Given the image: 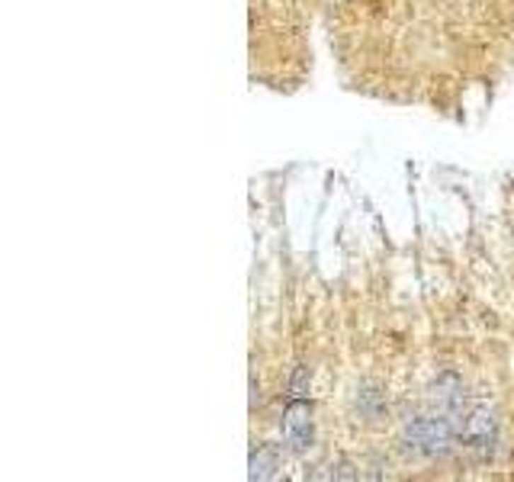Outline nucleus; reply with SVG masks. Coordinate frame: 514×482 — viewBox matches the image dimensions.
Listing matches in <instances>:
<instances>
[{
    "label": "nucleus",
    "instance_id": "obj_1",
    "mask_svg": "<svg viewBox=\"0 0 514 482\" xmlns=\"http://www.w3.org/2000/svg\"><path fill=\"white\" fill-rule=\"evenodd\" d=\"M453 434H457V421L450 415H421L405 425L402 440L405 447L418 454H444L453 444Z\"/></svg>",
    "mask_w": 514,
    "mask_h": 482
},
{
    "label": "nucleus",
    "instance_id": "obj_4",
    "mask_svg": "<svg viewBox=\"0 0 514 482\" xmlns=\"http://www.w3.org/2000/svg\"><path fill=\"white\" fill-rule=\"evenodd\" d=\"M277 466H280V457L273 447H261L254 450V457H251V479H273L277 476Z\"/></svg>",
    "mask_w": 514,
    "mask_h": 482
},
{
    "label": "nucleus",
    "instance_id": "obj_2",
    "mask_svg": "<svg viewBox=\"0 0 514 482\" xmlns=\"http://www.w3.org/2000/svg\"><path fill=\"white\" fill-rule=\"evenodd\" d=\"M283 437L296 454L309 450L312 444V412H309V402L302 398H292L286 406V415H283Z\"/></svg>",
    "mask_w": 514,
    "mask_h": 482
},
{
    "label": "nucleus",
    "instance_id": "obj_3",
    "mask_svg": "<svg viewBox=\"0 0 514 482\" xmlns=\"http://www.w3.org/2000/svg\"><path fill=\"white\" fill-rule=\"evenodd\" d=\"M457 434L459 437L469 444V447H492V440H495V415H492V408L489 406H476V408H469V412L459 418V428H457Z\"/></svg>",
    "mask_w": 514,
    "mask_h": 482
},
{
    "label": "nucleus",
    "instance_id": "obj_5",
    "mask_svg": "<svg viewBox=\"0 0 514 482\" xmlns=\"http://www.w3.org/2000/svg\"><path fill=\"white\" fill-rule=\"evenodd\" d=\"M306 386H309V373H306V367H299L296 377H292V396L302 398L306 396Z\"/></svg>",
    "mask_w": 514,
    "mask_h": 482
}]
</instances>
